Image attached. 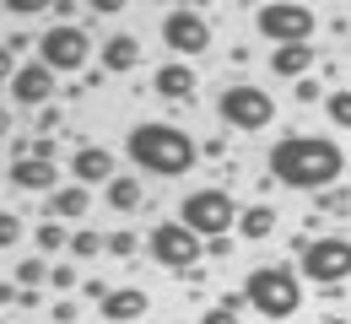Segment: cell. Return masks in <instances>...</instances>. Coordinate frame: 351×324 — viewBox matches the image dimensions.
<instances>
[{
  "label": "cell",
  "mask_w": 351,
  "mask_h": 324,
  "mask_svg": "<svg viewBox=\"0 0 351 324\" xmlns=\"http://www.w3.org/2000/svg\"><path fill=\"white\" fill-rule=\"evenodd\" d=\"M270 184L303 189V195H324V189L341 184L346 173V151L330 136H281L270 146Z\"/></svg>",
  "instance_id": "1"
},
{
  "label": "cell",
  "mask_w": 351,
  "mask_h": 324,
  "mask_svg": "<svg viewBox=\"0 0 351 324\" xmlns=\"http://www.w3.org/2000/svg\"><path fill=\"white\" fill-rule=\"evenodd\" d=\"M125 151L141 173H157V179H184L195 162H200V146L189 130H178L168 119H146L125 136Z\"/></svg>",
  "instance_id": "2"
},
{
  "label": "cell",
  "mask_w": 351,
  "mask_h": 324,
  "mask_svg": "<svg viewBox=\"0 0 351 324\" xmlns=\"http://www.w3.org/2000/svg\"><path fill=\"white\" fill-rule=\"evenodd\" d=\"M238 292H243V308H254L265 324H281L303 308V276L292 265H254Z\"/></svg>",
  "instance_id": "3"
},
{
  "label": "cell",
  "mask_w": 351,
  "mask_h": 324,
  "mask_svg": "<svg viewBox=\"0 0 351 324\" xmlns=\"http://www.w3.org/2000/svg\"><path fill=\"white\" fill-rule=\"evenodd\" d=\"M292 249H298V276H308L313 286L351 281V238H341V232H319V238L298 232Z\"/></svg>",
  "instance_id": "4"
},
{
  "label": "cell",
  "mask_w": 351,
  "mask_h": 324,
  "mask_svg": "<svg viewBox=\"0 0 351 324\" xmlns=\"http://www.w3.org/2000/svg\"><path fill=\"white\" fill-rule=\"evenodd\" d=\"M238 200L227 195V189H195V195H184V205H178V222L195 232L200 243H211V238H232L238 232Z\"/></svg>",
  "instance_id": "5"
},
{
  "label": "cell",
  "mask_w": 351,
  "mask_h": 324,
  "mask_svg": "<svg viewBox=\"0 0 351 324\" xmlns=\"http://www.w3.org/2000/svg\"><path fill=\"white\" fill-rule=\"evenodd\" d=\"M146 254H152V265H162V271H195V265L206 260V243L184 227L178 216H168V222H157V227L146 232Z\"/></svg>",
  "instance_id": "6"
},
{
  "label": "cell",
  "mask_w": 351,
  "mask_h": 324,
  "mask_svg": "<svg viewBox=\"0 0 351 324\" xmlns=\"http://www.w3.org/2000/svg\"><path fill=\"white\" fill-rule=\"evenodd\" d=\"M217 114H221V125H232V130H265V125H276V97L265 87L238 82V87H221Z\"/></svg>",
  "instance_id": "7"
},
{
  "label": "cell",
  "mask_w": 351,
  "mask_h": 324,
  "mask_svg": "<svg viewBox=\"0 0 351 324\" xmlns=\"http://www.w3.org/2000/svg\"><path fill=\"white\" fill-rule=\"evenodd\" d=\"M254 27H260L265 44L287 49V44H308L313 27H319V16H313L308 5H287V0H276V5H260V11H254Z\"/></svg>",
  "instance_id": "8"
},
{
  "label": "cell",
  "mask_w": 351,
  "mask_h": 324,
  "mask_svg": "<svg viewBox=\"0 0 351 324\" xmlns=\"http://www.w3.org/2000/svg\"><path fill=\"white\" fill-rule=\"evenodd\" d=\"M33 49H38V65H49V71L60 76V71H82V65H87L92 38L76 27V22H71V27H60V22H54V27H49Z\"/></svg>",
  "instance_id": "9"
},
{
  "label": "cell",
  "mask_w": 351,
  "mask_h": 324,
  "mask_svg": "<svg viewBox=\"0 0 351 324\" xmlns=\"http://www.w3.org/2000/svg\"><path fill=\"white\" fill-rule=\"evenodd\" d=\"M162 44L173 49V60L206 54V49H211V22H206V11H189V5L168 11V16H162Z\"/></svg>",
  "instance_id": "10"
},
{
  "label": "cell",
  "mask_w": 351,
  "mask_h": 324,
  "mask_svg": "<svg viewBox=\"0 0 351 324\" xmlns=\"http://www.w3.org/2000/svg\"><path fill=\"white\" fill-rule=\"evenodd\" d=\"M49 97H54V71L38 65V60L16 65V76H11V103H16V108H49Z\"/></svg>",
  "instance_id": "11"
},
{
  "label": "cell",
  "mask_w": 351,
  "mask_h": 324,
  "mask_svg": "<svg viewBox=\"0 0 351 324\" xmlns=\"http://www.w3.org/2000/svg\"><path fill=\"white\" fill-rule=\"evenodd\" d=\"M71 179L82 189L103 184L108 189V179H114V151L108 146H76V157H71Z\"/></svg>",
  "instance_id": "12"
},
{
  "label": "cell",
  "mask_w": 351,
  "mask_h": 324,
  "mask_svg": "<svg viewBox=\"0 0 351 324\" xmlns=\"http://www.w3.org/2000/svg\"><path fill=\"white\" fill-rule=\"evenodd\" d=\"M5 179L22 189V195H54L60 189V173H54V162H44V157H16Z\"/></svg>",
  "instance_id": "13"
},
{
  "label": "cell",
  "mask_w": 351,
  "mask_h": 324,
  "mask_svg": "<svg viewBox=\"0 0 351 324\" xmlns=\"http://www.w3.org/2000/svg\"><path fill=\"white\" fill-rule=\"evenodd\" d=\"M195 87H200V82H195V65H189V60H168V65L152 76V92L168 97V103H189Z\"/></svg>",
  "instance_id": "14"
},
{
  "label": "cell",
  "mask_w": 351,
  "mask_h": 324,
  "mask_svg": "<svg viewBox=\"0 0 351 324\" xmlns=\"http://www.w3.org/2000/svg\"><path fill=\"white\" fill-rule=\"evenodd\" d=\"M146 308H152V297L141 286H114L103 297V319L108 324H135V319H146Z\"/></svg>",
  "instance_id": "15"
},
{
  "label": "cell",
  "mask_w": 351,
  "mask_h": 324,
  "mask_svg": "<svg viewBox=\"0 0 351 324\" xmlns=\"http://www.w3.org/2000/svg\"><path fill=\"white\" fill-rule=\"evenodd\" d=\"M141 65V38L135 33H114L108 44H103V76H125Z\"/></svg>",
  "instance_id": "16"
},
{
  "label": "cell",
  "mask_w": 351,
  "mask_h": 324,
  "mask_svg": "<svg viewBox=\"0 0 351 324\" xmlns=\"http://www.w3.org/2000/svg\"><path fill=\"white\" fill-rule=\"evenodd\" d=\"M270 71L281 82H303L313 71V44H287V49H270Z\"/></svg>",
  "instance_id": "17"
},
{
  "label": "cell",
  "mask_w": 351,
  "mask_h": 324,
  "mask_svg": "<svg viewBox=\"0 0 351 324\" xmlns=\"http://www.w3.org/2000/svg\"><path fill=\"white\" fill-rule=\"evenodd\" d=\"M270 232H276V205H270V200H260V205H243V211H238V238L265 243Z\"/></svg>",
  "instance_id": "18"
},
{
  "label": "cell",
  "mask_w": 351,
  "mask_h": 324,
  "mask_svg": "<svg viewBox=\"0 0 351 324\" xmlns=\"http://www.w3.org/2000/svg\"><path fill=\"white\" fill-rule=\"evenodd\" d=\"M87 211H92V195L82 184H65V189L49 195V216L54 222H71V216H87Z\"/></svg>",
  "instance_id": "19"
},
{
  "label": "cell",
  "mask_w": 351,
  "mask_h": 324,
  "mask_svg": "<svg viewBox=\"0 0 351 324\" xmlns=\"http://www.w3.org/2000/svg\"><path fill=\"white\" fill-rule=\"evenodd\" d=\"M103 195H108V205H114L119 216H130L135 205L146 200V189H141V179H135V173H114V179H108V189H103Z\"/></svg>",
  "instance_id": "20"
},
{
  "label": "cell",
  "mask_w": 351,
  "mask_h": 324,
  "mask_svg": "<svg viewBox=\"0 0 351 324\" xmlns=\"http://www.w3.org/2000/svg\"><path fill=\"white\" fill-rule=\"evenodd\" d=\"M33 243H38L44 254H60V249H71V232H65V222L44 216V222H38V232H33Z\"/></svg>",
  "instance_id": "21"
},
{
  "label": "cell",
  "mask_w": 351,
  "mask_h": 324,
  "mask_svg": "<svg viewBox=\"0 0 351 324\" xmlns=\"http://www.w3.org/2000/svg\"><path fill=\"white\" fill-rule=\"evenodd\" d=\"M238 314H243V292H227L221 303H211V308L200 314V324H243Z\"/></svg>",
  "instance_id": "22"
},
{
  "label": "cell",
  "mask_w": 351,
  "mask_h": 324,
  "mask_svg": "<svg viewBox=\"0 0 351 324\" xmlns=\"http://www.w3.org/2000/svg\"><path fill=\"white\" fill-rule=\"evenodd\" d=\"M324 114H330V125H335V130H351V87L324 92Z\"/></svg>",
  "instance_id": "23"
},
{
  "label": "cell",
  "mask_w": 351,
  "mask_h": 324,
  "mask_svg": "<svg viewBox=\"0 0 351 324\" xmlns=\"http://www.w3.org/2000/svg\"><path fill=\"white\" fill-rule=\"evenodd\" d=\"M103 249H108V238H103V232H92V227L71 232V254H76V260H92V254H103Z\"/></svg>",
  "instance_id": "24"
},
{
  "label": "cell",
  "mask_w": 351,
  "mask_h": 324,
  "mask_svg": "<svg viewBox=\"0 0 351 324\" xmlns=\"http://www.w3.org/2000/svg\"><path fill=\"white\" fill-rule=\"evenodd\" d=\"M38 281H49V260H22L16 265V286L22 292H38Z\"/></svg>",
  "instance_id": "25"
},
{
  "label": "cell",
  "mask_w": 351,
  "mask_h": 324,
  "mask_svg": "<svg viewBox=\"0 0 351 324\" xmlns=\"http://www.w3.org/2000/svg\"><path fill=\"white\" fill-rule=\"evenodd\" d=\"M22 216H16V211H0V249H16V243H22Z\"/></svg>",
  "instance_id": "26"
},
{
  "label": "cell",
  "mask_w": 351,
  "mask_h": 324,
  "mask_svg": "<svg viewBox=\"0 0 351 324\" xmlns=\"http://www.w3.org/2000/svg\"><path fill=\"white\" fill-rule=\"evenodd\" d=\"M49 286H54V292H71V286H76V271H71L65 260H60V265H49Z\"/></svg>",
  "instance_id": "27"
},
{
  "label": "cell",
  "mask_w": 351,
  "mask_h": 324,
  "mask_svg": "<svg viewBox=\"0 0 351 324\" xmlns=\"http://www.w3.org/2000/svg\"><path fill=\"white\" fill-rule=\"evenodd\" d=\"M292 97H298V103L308 108V103H324V87H319V82H308V76H303V82L292 87Z\"/></svg>",
  "instance_id": "28"
},
{
  "label": "cell",
  "mask_w": 351,
  "mask_h": 324,
  "mask_svg": "<svg viewBox=\"0 0 351 324\" xmlns=\"http://www.w3.org/2000/svg\"><path fill=\"white\" fill-rule=\"evenodd\" d=\"M135 249H141V243H135V232H114V238H108V254H119V260H130Z\"/></svg>",
  "instance_id": "29"
},
{
  "label": "cell",
  "mask_w": 351,
  "mask_h": 324,
  "mask_svg": "<svg viewBox=\"0 0 351 324\" xmlns=\"http://www.w3.org/2000/svg\"><path fill=\"white\" fill-rule=\"evenodd\" d=\"M60 130V108L49 103V108H38V136H54Z\"/></svg>",
  "instance_id": "30"
},
{
  "label": "cell",
  "mask_w": 351,
  "mask_h": 324,
  "mask_svg": "<svg viewBox=\"0 0 351 324\" xmlns=\"http://www.w3.org/2000/svg\"><path fill=\"white\" fill-rule=\"evenodd\" d=\"M108 292H114V286H108V281H82V297H87V303H103V297H108Z\"/></svg>",
  "instance_id": "31"
},
{
  "label": "cell",
  "mask_w": 351,
  "mask_h": 324,
  "mask_svg": "<svg viewBox=\"0 0 351 324\" xmlns=\"http://www.w3.org/2000/svg\"><path fill=\"white\" fill-rule=\"evenodd\" d=\"M11 76H16V54H11V49L0 44V87H5V82H11Z\"/></svg>",
  "instance_id": "32"
},
{
  "label": "cell",
  "mask_w": 351,
  "mask_h": 324,
  "mask_svg": "<svg viewBox=\"0 0 351 324\" xmlns=\"http://www.w3.org/2000/svg\"><path fill=\"white\" fill-rule=\"evenodd\" d=\"M227 254H232V238H211L206 243V260H227Z\"/></svg>",
  "instance_id": "33"
},
{
  "label": "cell",
  "mask_w": 351,
  "mask_h": 324,
  "mask_svg": "<svg viewBox=\"0 0 351 324\" xmlns=\"http://www.w3.org/2000/svg\"><path fill=\"white\" fill-rule=\"evenodd\" d=\"M5 11H16V16H33V11H44V0H5Z\"/></svg>",
  "instance_id": "34"
},
{
  "label": "cell",
  "mask_w": 351,
  "mask_h": 324,
  "mask_svg": "<svg viewBox=\"0 0 351 324\" xmlns=\"http://www.w3.org/2000/svg\"><path fill=\"white\" fill-rule=\"evenodd\" d=\"M319 200H324V205H330V211H341V205H351V195H346V189H324V195H319Z\"/></svg>",
  "instance_id": "35"
},
{
  "label": "cell",
  "mask_w": 351,
  "mask_h": 324,
  "mask_svg": "<svg viewBox=\"0 0 351 324\" xmlns=\"http://www.w3.org/2000/svg\"><path fill=\"white\" fill-rule=\"evenodd\" d=\"M0 303H22V286L16 281H0Z\"/></svg>",
  "instance_id": "36"
},
{
  "label": "cell",
  "mask_w": 351,
  "mask_h": 324,
  "mask_svg": "<svg viewBox=\"0 0 351 324\" xmlns=\"http://www.w3.org/2000/svg\"><path fill=\"white\" fill-rule=\"evenodd\" d=\"M76 319V303H54V324H71Z\"/></svg>",
  "instance_id": "37"
},
{
  "label": "cell",
  "mask_w": 351,
  "mask_h": 324,
  "mask_svg": "<svg viewBox=\"0 0 351 324\" xmlns=\"http://www.w3.org/2000/svg\"><path fill=\"white\" fill-rule=\"evenodd\" d=\"M5 130H11V114H5V108H0V136H5Z\"/></svg>",
  "instance_id": "38"
},
{
  "label": "cell",
  "mask_w": 351,
  "mask_h": 324,
  "mask_svg": "<svg viewBox=\"0 0 351 324\" xmlns=\"http://www.w3.org/2000/svg\"><path fill=\"white\" fill-rule=\"evenodd\" d=\"M260 324H265V319H260Z\"/></svg>",
  "instance_id": "39"
}]
</instances>
